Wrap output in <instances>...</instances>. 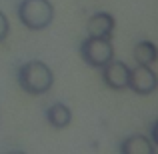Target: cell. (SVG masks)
<instances>
[{
    "label": "cell",
    "mask_w": 158,
    "mask_h": 154,
    "mask_svg": "<svg viewBox=\"0 0 158 154\" xmlns=\"http://www.w3.org/2000/svg\"><path fill=\"white\" fill-rule=\"evenodd\" d=\"M6 154H26V152H24V150H8Z\"/></svg>",
    "instance_id": "12"
},
{
    "label": "cell",
    "mask_w": 158,
    "mask_h": 154,
    "mask_svg": "<svg viewBox=\"0 0 158 154\" xmlns=\"http://www.w3.org/2000/svg\"><path fill=\"white\" fill-rule=\"evenodd\" d=\"M80 58L90 66V68H102L104 64L114 58V46L112 40L106 36H86L78 46Z\"/></svg>",
    "instance_id": "3"
},
{
    "label": "cell",
    "mask_w": 158,
    "mask_h": 154,
    "mask_svg": "<svg viewBox=\"0 0 158 154\" xmlns=\"http://www.w3.org/2000/svg\"><path fill=\"white\" fill-rule=\"evenodd\" d=\"M102 82L112 90H124L128 86V72L130 66L122 60H114L112 58L108 64L102 66Z\"/></svg>",
    "instance_id": "5"
},
{
    "label": "cell",
    "mask_w": 158,
    "mask_h": 154,
    "mask_svg": "<svg viewBox=\"0 0 158 154\" xmlns=\"http://www.w3.org/2000/svg\"><path fill=\"white\" fill-rule=\"evenodd\" d=\"M44 116H46V122L50 124L52 128L62 130V128H66L70 124V120H72V110L62 102H54L46 108Z\"/></svg>",
    "instance_id": "8"
},
{
    "label": "cell",
    "mask_w": 158,
    "mask_h": 154,
    "mask_svg": "<svg viewBox=\"0 0 158 154\" xmlns=\"http://www.w3.org/2000/svg\"><path fill=\"white\" fill-rule=\"evenodd\" d=\"M158 84V78L156 72L152 70V66H142V64H136L134 68H130L128 72V86L134 94L138 96H148L156 90Z\"/></svg>",
    "instance_id": "4"
},
{
    "label": "cell",
    "mask_w": 158,
    "mask_h": 154,
    "mask_svg": "<svg viewBox=\"0 0 158 154\" xmlns=\"http://www.w3.org/2000/svg\"><path fill=\"white\" fill-rule=\"evenodd\" d=\"M132 56H134L136 64H142V66H152L158 60V50H156V44L150 42V40H140L136 42L134 50H132Z\"/></svg>",
    "instance_id": "9"
},
{
    "label": "cell",
    "mask_w": 158,
    "mask_h": 154,
    "mask_svg": "<svg viewBox=\"0 0 158 154\" xmlns=\"http://www.w3.org/2000/svg\"><path fill=\"white\" fill-rule=\"evenodd\" d=\"M8 32H10V22H8L6 14L0 10V42H4V40H6Z\"/></svg>",
    "instance_id": "10"
},
{
    "label": "cell",
    "mask_w": 158,
    "mask_h": 154,
    "mask_svg": "<svg viewBox=\"0 0 158 154\" xmlns=\"http://www.w3.org/2000/svg\"><path fill=\"white\" fill-rule=\"evenodd\" d=\"M16 82L18 86L30 96H40L46 94L54 84V72L50 66L42 60H28L18 66L16 72Z\"/></svg>",
    "instance_id": "1"
},
{
    "label": "cell",
    "mask_w": 158,
    "mask_h": 154,
    "mask_svg": "<svg viewBox=\"0 0 158 154\" xmlns=\"http://www.w3.org/2000/svg\"><path fill=\"white\" fill-rule=\"evenodd\" d=\"M114 26H116V20L110 12H94L86 22V30H88L90 36H106V38H110Z\"/></svg>",
    "instance_id": "6"
},
{
    "label": "cell",
    "mask_w": 158,
    "mask_h": 154,
    "mask_svg": "<svg viewBox=\"0 0 158 154\" xmlns=\"http://www.w3.org/2000/svg\"><path fill=\"white\" fill-rule=\"evenodd\" d=\"M16 14L28 30H44L54 20V6L50 0H20Z\"/></svg>",
    "instance_id": "2"
},
{
    "label": "cell",
    "mask_w": 158,
    "mask_h": 154,
    "mask_svg": "<svg viewBox=\"0 0 158 154\" xmlns=\"http://www.w3.org/2000/svg\"><path fill=\"white\" fill-rule=\"evenodd\" d=\"M150 142L154 144V146H158V122L156 120L150 124Z\"/></svg>",
    "instance_id": "11"
},
{
    "label": "cell",
    "mask_w": 158,
    "mask_h": 154,
    "mask_svg": "<svg viewBox=\"0 0 158 154\" xmlns=\"http://www.w3.org/2000/svg\"><path fill=\"white\" fill-rule=\"evenodd\" d=\"M120 154H156V146L144 134H130L120 142Z\"/></svg>",
    "instance_id": "7"
}]
</instances>
